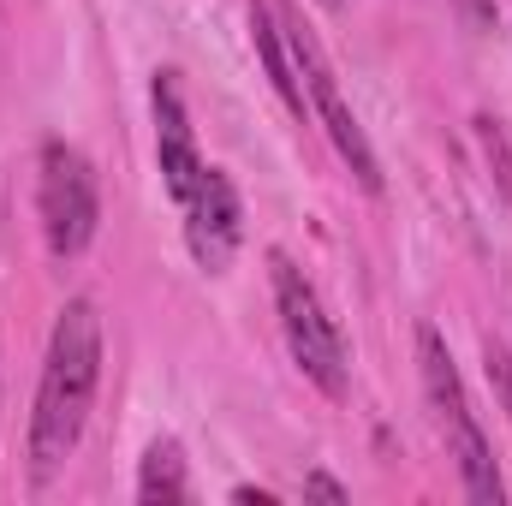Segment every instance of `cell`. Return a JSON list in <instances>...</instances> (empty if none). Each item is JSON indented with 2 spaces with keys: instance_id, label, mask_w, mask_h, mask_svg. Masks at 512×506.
<instances>
[{
  "instance_id": "cell-1",
  "label": "cell",
  "mask_w": 512,
  "mask_h": 506,
  "mask_svg": "<svg viewBox=\"0 0 512 506\" xmlns=\"http://www.w3.org/2000/svg\"><path fill=\"white\" fill-rule=\"evenodd\" d=\"M96 387H102V316H96V298H66L60 316H54L48 352H42V381H36L30 435H24L36 483H48L78 453Z\"/></svg>"
},
{
  "instance_id": "cell-2",
  "label": "cell",
  "mask_w": 512,
  "mask_h": 506,
  "mask_svg": "<svg viewBox=\"0 0 512 506\" xmlns=\"http://www.w3.org/2000/svg\"><path fill=\"white\" fill-rule=\"evenodd\" d=\"M417 381H423V399H429L435 429H441V441H447V459L459 465L465 495L501 506L507 501V483H501V471H495V447H489V435H483V423H477V411H471V393H465L459 364H453V352H447V340H441L435 322H417Z\"/></svg>"
},
{
  "instance_id": "cell-3",
  "label": "cell",
  "mask_w": 512,
  "mask_h": 506,
  "mask_svg": "<svg viewBox=\"0 0 512 506\" xmlns=\"http://www.w3.org/2000/svg\"><path fill=\"white\" fill-rule=\"evenodd\" d=\"M268 280H274V316H280V340H286L292 364L304 370V381L322 399H346V387H352V352H346V334L328 316L316 280L286 251H268Z\"/></svg>"
},
{
  "instance_id": "cell-4",
  "label": "cell",
  "mask_w": 512,
  "mask_h": 506,
  "mask_svg": "<svg viewBox=\"0 0 512 506\" xmlns=\"http://www.w3.org/2000/svg\"><path fill=\"white\" fill-rule=\"evenodd\" d=\"M274 18H280V30H286V48H292V60H298V78H304V96H310V114L322 120L328 131V143L340 149V161H346V173L370 191V197H382V155H376V143H370V131L358 126V114H352V102H346V90H340V72H334V60H328V48H322V36L292 12V0H274Z\"/></svg>"
},
{
  "instance_id": "cell-5",
  "label": "cell",
  "mask_w": 512,
  "mask_h": 506,
  "mask_svg": "<svg viewBox=\"0 0 512 506\" xmlns=\"http://www.w3.org/2000/svg\"><path fill=\"white\" fill-rule=\"evenodd\" d=\"M36 221H42V245L54 262L90 251L96 227H102V185L84 149L48 137L36 149Z\"/></svg>"
},
{
  "instance_id": "cell-6",
  "label": "cell",
  "mask_w": 512,
  "mask_h": 506,
  "mask_svg": "<svg viewBox=\"0 0 512 506\" xmlns=\"http://www.w3.org/2000/svg\"><path fill=\"white\" fill-rule=\"evenodd\" d=\"M179 215H185V251L197 256V268L221 274L239 256L245 209H239V191H233V179L221 167H203V179L179 197Z\"/></svg>"
},
{
  "instance_id": "cell-7",
  "label": "cell",
  "mask_w": 512,
  "mask_h": 506,
  "mask_svg": "<svg viewBox=\"0 0 512 506\" xmlns=\"http://www.w3.org/2000/svg\"><path fill=\"white\" fill-rule=\"evenodd\" d=\"M149 114H155V167H161V185L167 197L179 203L197 179H203V149H197V131L185 114V96H179V78L173 72H155L149 84Z\"/></svg>"
},
{
  "instance_id": "cell-8",
  "label": "cell",
  "mask_w": 512,
  "mask_h": 506,
  "mask_svg": "<svg viewBox=\"0 0 512 506\" xmlns=\"http://www.w3.org/2000/svg\"><path fill=\"white\" fill-rule=\"evenodd\" d=\"M251 48H256V60H262V72H268V84H274V96L286 102V114L292 120H310V96H304L298 60L286 48V30L274 18V0H251Z\"/></svg>"
},
{
  "instance_id": "cell-9",
  "label": "cell",
  "mask_w": 512,
  "mask_h": 506,
  "mask_svg": "<svg viewBox=\"0 0 512 506\" xmlns=\"http://www.w3.org/2000/svg\"><path fill=\"white\" fill-rule=\"evenodd\" d=\"M137 501H191V471H185V447L173 435L149 441L143 465H137Z\"/></svg>"
},
{
  "instance_id": "cell-10",
  "label": "cell",
  "mask_w": 512,
  "mask_h": 506,
  "mask_svg": "<svg viewBox=\"0 0 512 506\" xmlns=\"http://www.w3.org/2000/svg\"><path fill=\"white\" fill-rule=\"evenodd\" d=\"M483 364H489V387H495V405L507 411V429H512V352L489 334L483 340Z\"/></svg>"
},
{
  "instance_id": "cell-11",
  "label": "cell",
  "mask_w": 512,
  "mask_h": 506,
  "mask_svg": "<svg viewBox=\"0 0 512 506\" xmlns=\"http://www.w3.org/2000/svg\"><path fill=\"white\" fill-rule=\"evenodd\" d=\"M477 137H483V155H489V167H495V179H501V197L512 203V149H507L501 120H477Z\"/></svg>"
},
{
  "instance_id": "cell-12",
  "label": "cell",
  "mask_w": 512,
  "mask_h": 506,
  "mask_svg": "<svg viewBox=\"0 0 512 506\" xmlns=\"http://www.w3.org/2000/svg\"><path fill=\"white\" fill-rule=\"evenodd\" d=\"M304 501H334V506H346V501H352V489H346L340 477H328V471H310V477H304Z\"/></svg>"
},
{
  "instance_id": "cell-13",
  "label": "cell",
  "mask_w": 512,
  "mask_h": 506,
  "mask_svg": "<svg viewBox=\"0 0 512 506\" xmlns=\"http://www.w3.org/2000/svg\"><path fill=\"white\" fill-rule=\"evenodd\" d=\"M233 501H256V506H274V495H268V489H251V483H239V489H233Z\"/></svg>"
},
{
  "instance_id": "cell-14",
  "label": "cell",
  "mask_w": 512,
  "mask_h": 506,
  "mask_svg": "<svg viewBox=\"0 0 512 506\" xmlns=\"http://www.w3.org/2000/svg\"><path fill=\"white\" fill-rule=\"evenodd\" d=\"M322 6H340V0H322Z\"/></svg>"
}]
</instances>
